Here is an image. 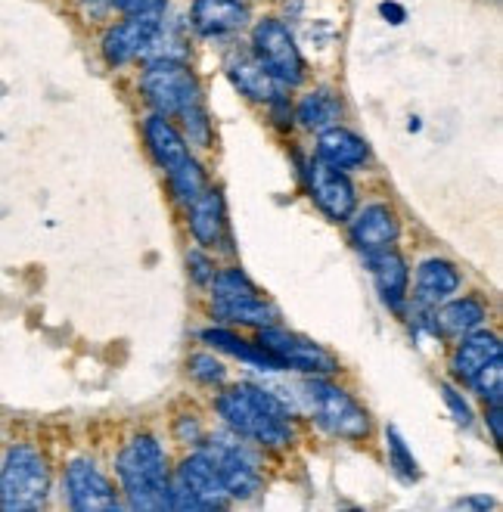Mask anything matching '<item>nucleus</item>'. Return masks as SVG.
I'll list each match as a JSON object with an SVG mask.
<instances>
[{
  "instance_id": "obj_30",
  "label": "nucleus",
  "mask_w": 503,
  "mask_h": 512,
  "mask_svg": "<svg viewBox=\"0 0 503 512\" xmlns=\"http://www.w3.org/2000/svg\"><path fill=\"white\" fill-rule=\"evenodd\" d=\"M187 267H190V274H193V280L199 283V286H212V280H215V261L205 255V252H190L187 255Z\"/></svg>"
},
{
  "instance_id": "obj_5",
  "label": "nucleus",
  "mask_w": 503,
  "mask_h": 512,
  "mask_svg": "<svg viewBox=\"0 0 503 512\" xmlns=\"http://www.w3.org/2000/svg\"><path fill=\"white\" fill-rule=\"evenodd\" d=\"M302 395L308 401V410L314 413L317 423L336 438L361 441L370 435V416L367 410L354 401L345 388L327 382L323 376H311L302 385Z\"/></svg>"
},
{
  "instance_id": "obj_16",
  "label": "nucleus",
  "mask_w": 503,
  "mask_h": 512,
  "mask_svg": "<svg viewBox=\"0 0 503 512\" xmlns=\"http://www.w3.org/2000/svg\"><path fill=\"white\" fill-rule=\"evenodd\" d=\"M317 159L339 168V171H351V168L367 165L370 149L354 131L333 125V128H323L317 137Z\"/></svg>"
},
{
  "instance_id": "obj_19",
  "label": "nucleus",
  "mask_w": 503,
  "mask_h": 512,
  "mask_svg": "<svg viewBox=\"0 0 503 512\" xmlns=\"http://www.w3.org/2000/svg\"><path fill=\"white\" fill-rule=\"evenodd\" d=\"M143 134H146V143H150V153L156 156V162L168 171H174L177 165H184L190 159V146H187V137L177 131L165 115L153 112L146 118L143 125Z\"/></svg>"
},
{
  "instance_id": "obj_2",
  "label": "nucleus",
  "mask_w": 503,
  "mask_h": 512,
  "mask_svg": "<svg viewBox=\"0 0 503 512\" xmlns=\"http://www.w3.org/2000/svg\"><path fill=\"white\" fill-rule=\"evenodd\" d=\"M118 478H122V491L128 497L131 509H168V457L165 447L153 435H137L125 444L118 454Z\"/></svg>"
},
{
  "instance_id": "obj_4",
  "label": "nucleus",
  "mask_w": 503,
  "mask_h": 512,
  "mask_svg": "<svg viewBox=\"0 0 503 512\" xmlns=\"http://www.w3.org/2000/svg\"><path fill=\"white\" fill-rule=\"evenodd\" d=\"M140 90L146 103L165 118H181L202 106L199 81L184 59H153L140 75Z\"/></svg>"
},
{
  "instance_id": "obj_17",
  "label": "nucleus",
  "mask_w": 503,
  "mask_h": 512,
  "mask_svg": "<svg viewBox=\"0 0 503 512\" xmlns=\"http://www.w3.org/2000/svg\"><path fill=\"white\" fill-rule=\"evenodd\" d=\"M364 258H367V267H370V274L376 280L379 295L386 298V305L401 311L404 298H407V280H410L404 258L395 252V246L379 249V252H367Z\"/></svg>"
},
{
  "instance_id": "obj_36",
  "label": "nucleus",
  "mask_w": 503,
  "mask_h": 512,
  "mask_svg": "<svg viewBox=\"0 0 503 512\" xmlns=\"http://www.w3.org/2000/svg\"><path fill=\"white\" fill-rule=\"evenodd\" d=\"M84 4H91V7H106V4H112V0H84Z\"/></svg>"
},
{
  "instance_id": "obj_10",
  "label": "nucleus",
  "mask_w": 503,
  "mask_h": 512,
  "mask_svg": "<svg viewBox=\"0 0 503 512\" xmlns=\"http://www.w3.org/2000/svg\"><path fill=\"white\" fill-rule=\"evenodd\" d=\"M162 16H165V7L159 10H146V13H128L125 22L112 25L106 38H103V56L106 63L112 66H125L131 59L143 56L146 47L153 44L159 25H162Z\"/></svg>"
},
{
  "instance_id": "obj_13",
  "label": "nucleus",
  "mask_w": 503,
  "mask_h": 512,
  "mask_svg": "<svg viewBox=\"0 0 503 512\" xmlns=\"http://www.w3.org/2000/svg\"><path fill=\"white\" fill-rule=\"evenodd\" d=\"M249 19L243 0H193L190 22L202 38H224L240 32Z\"/></svg>"
},
{
  "instance_id": "obj_27",
  "label": "nucleus",
  "mask_w": 503,
  "mask_h": 512,
  "mask_svg": "<svg viewBox=\"0 0 503 512\" xmlns=\"http://www.w3.org/2000/svg\"><path fill=\"white\" fill-rule=\"evenodd\" d=\"M469 382H472V388L479 391V398L485 404L500 407V398H503V364H500V357L488 360V364L476 376H472Z\"/></svg>"
},
{
  "instance_id": "obj_32",
  "label": "nucleus",
  "mask_w": 503,
  "mask_h": 512,
  "mask_svg": "<svg viewBox=\"0 0 503 512\" xmlns=\"http://www.w3.org/2000/svg\"><path fill=\"white\" fill-rule=\"evenodd\" d=\"M112 4L122 10V13H146V10L165 7V0H112Z\"/></svg>"
},
{
  "instance_id": "obj_9",
  "label": "nucleus",
  "mask_w": 503,
  "mask_h": 512,
  "mask_svg": "<svg viewBox=\"0 0 503 512\" xmlns=\"http://www.w3.org/2000/svg\"><path fill=\"white\" fill-rule=\"evenodd\" d=\"M258 345L271 357H277L283 370H302L308 376H330L339 370V360L327 348H320L317 342L286 333V329H277V326H261Z\"/></svg>"
},
{
  "instance_id": "obj_25",
  "label": "nucleus",
  "mask_w": 503,
  "mask_h": 512,
  "mask_svg": "<svg viewBox=\"0 0 503 512\" xmlns=\"http://www.w3.org/2000/svg\"><path fill=\"white\" fill-rule=\"evenodd\" d=\"M339 115H342V103L327 87L311 90V94L299 103V109H295V118H299L302 128H308V131L333 128L339 122Z\"/></svg>"
},
{
  "instance_id": "obj_11",
  "label": "nucleus",
  "mask_w": 503,
  "mask_h": 512,
  "mask_svg": "<svg viewBox=\"0 0 503 512\" xmlns=\"http://www.w3.org/2000/svg\"><path fill=\"white\" fill-rule=\"evenodd\" d=\"M308 193L330 221H348L358 208V193H354L348 174L320 159L308 168Z\"/></svg>"
},
{
  "instance_id": "obj_29",
  "label": "nucleus",
  "mask_w": 503,
  "mask_h": 512,
  "mask_svg": "<svg viewBox=\"0 0 503 512\" xmlns=\"http://www.w3.org/2000/svg\"><path fill=\"white\" fill-rule=\"evenodd\" d=\"M187 370H190V376H193L196 382H202V385H221L224 376H227L224 364H221V360H215L212 354H193V357L187 360Z\"/></svg>"
},
{
  "instance_id": "obj_24",
  "label": "nucleus",
  "mask_w": 503,
  "mask_h": 512,
  "mask_svg": "<svg viewBox=\"0 0 503 512\" xmlns=\"http://www.w3.org/2000/svg\"><path fill=\"white\" fill-rule=\"evenodd\" d=\"M202 342H209V345L218 348V351H227V354H233V357H240L243 364H249V367H255V370H268V373L283 370V367H280V360L271 357L258 342H246V339H240V336L227 333V329H205V333H202Z\"/></svg>"
},
{
  "instance_id": "obj_1",
  "label": "nucleus",
  "mask_w": 503,
  "mask_h": 512,
  "mask_svg": "<svg viewBox=\"0 0 503 512\" xmlns=\"http://www.w3.org/2000/svg\"><path fill=\"white\" fill-rule=\"evenodd\" d=\"M215 407L236 435L268 447H283L292 441L289 407L277 395H271V391L255 385H233L221 391Z\"/></svg>"
},
{
  "instance_id": "obj_23",
  "label": "nucleus",
  "mask_w": 503,
  "mask_h": 512,
  "mask_svg": "<svg viewBox=\"0 0 503 512\" xmlns=\"http://www.w3.org/2000/svg\"><path fill=\"white\" fill-rule=\"evenodd\" d=\"M494 357H500V339L494 333H469L454 354V376L469 382Z\"/></svg>"
},
{
  "instance_id": "obj_8",
  "label": "nucleus",
  "mask_w": 503,
  "mask_h": 512,
  "mask_svg": "<svg viewBox=\"0 0 503 512\" xmlns=\"http://www.w3.org/2000/svg\"><path fill=\"white\" fill-rule=\"evenodd\" d=\"M230 494L224 491L218 472L202 457V450L177 466V478L168 491V509H224Z\"/></svg>"
},
{
  "instance_id": "obj_12",
  "label": "nucleus",
  "mask_w": 503,
  "mask_h": 512,
  "mask_svg": "<svg viewBox=\"0 0 503 512\" xmlns=\"http://www.w3.org/2000/svg\"><path fill=\"white\" fill-rule=\"evenodd\" d=\"M66 494H69V506L78 512L122 509V500H118V491L112 488V481L91 460H75L66 469Z\"/></svg>"
},
{
  "instance_id": "obj_7",
  "label": "nucleus",
  "mask_w": 503,
  "mask_h": 512,
  "mask_svg": "<svg viewBox=\"0 0 503 512\" xmlns=\"http://www.w3.org/2000/svg\"><path fill=\"white\" fill-rule=\"evenodd\" d=\"M202 457L209 460L212 469L218 472L230 500H249V497H255L261 491L258 460L240 444V438L215 435V438H209L202 444Z\"/></svg>"
},
{
  "instance_id": "obj_22",
  "label": "nucleus",
  "mask_w": 503,
  "mask_h": 512,
  "mask_svg": "<svg viewBox=\"0 0 503 512\" xmlns=\"http://www.w3.org/2000/svg\"><path fill=\"white\" fill-rule=\"evenodd\" d=\"M212 308L221 320L246 323V326H271L277 320V308L268 305L258 292L236 295V298H212Z\"/></svg>"
},
{
  "instance_id": "obj_28",
  "label": "nucleus",
  "mask_w": 503,
  "mask_h": 512,
  "mask_svg": "<svg viewBox=\"0 0 503 512\" xmlns=\"http://www.w3.org/2000/svg\"><path fill=\"white\" fill-rule=\"evenodd\" d=\"M386 441H389V466H392L401 478H407V481L417 478V475H420L417 460H413V454L407 450V444H404V438H401V432H398L395 426L386 429Z\"/></svg>"
},
{
  "instance_id": "obj_26",
  "label": "nucleus",
  "mask_w": 503,
  "mask_h": 512,
  "mask_svg": "<svg viewBox=\"0 0 503 512\" xmlns=\"http://www.w3.org/2000/svg\"><path fill=\"white\" fill-rule=\"evenodd\" d=\"M168 184H171V193L177 202H184L187 208L205 193V187H209V180H205V171L202 165L190 156L184 165H177L174 171H168Z\"/></svg>"
},
{
  "instance_id": "obj_35",
  "label": "nucleus",
  "mask_w": 503,
  "mask_h": 512,
  "mask_svg": "<svg viewBox=\"0 0 503 512\" xmlns=\"http://www.w3.org/2000/svg\"><path fill=\"white\" fill-rule=\"evenodd\" d=\"M494 500L491 497H469V500H460L457 509H491Z\"/></svg>"
},
{
  "instance_id": "obj_21",
  "label": "nucleus",
  "mask_w": 503,
  "mask_h": 512,
  "mask_svg": "<svg viewBox=\"0 0 503 512\" xmlns=\"http://www.w3.org/2000/svg\"><path fill=\"white\" fill-rule=\"evenodd\" d=\"M485 317L488 311L479 298H454L445 308H438L432 323H435V333H441L445 339H463L469 333H476L485 323Z\"/></svg>"
},
{
  "instance_id": "obj_14",
  "label": "nucleus",
  "mask_w": 503,
  "mask_h": 512,
  "mask_svg": "<svg viewBox=\"0 0 503 512\" xmlns=\"http://www.w3.org/2000/svg\"><path fill=\"white\" fill-rule=\"evenodd\" d=\"M398 218L386 202H373L367 205L364 212L354 218L351 224V243L358 246L364 255L367 252H379V249H389L395 246L398 239Z\"/></svg>"
},
{
  "instance_id": "obj_20",
  "label": "nucleus",
  "mask_w": 503,
  "mask_h": 512,
  "mask_svg": "<svg viewBox=\"0 0 503 512\" xmlns=\"http://www.w3.org/2000/svg\"><path fill=\"white\" fill-rule=\"evenodd\" d=\"M227 75L230 81L243 90L246 97L252 100H261V103H280V90H277V81L268 75V69H264L255 53H233L227 59Z\"/></svg>"
},
{
  "instance_id": "obj_15",
  "label": "nucleus",
  "mask_w": 503,
  "mask_h": 512,
  "mask_svg": "<svg viewBox=\"0 0 503 512\" xmlns=\"http://www.w3.org/2000/svg\"><path fill=\"white\" fill-rule=\"evenodd\" d=\"M190 233L202 249H215L227 243V212L224 196L218 190H209L190 205Z\"/></svg>"
},
{
  "instance_id": "obj_33",
  "label": "nucleus",
  "mask_w": 503,
  "mask_h": 512,
  "mask_svg": "<svg viewBox=\"0 0 503 512\" xmlns=\"http://www.w3.org/2000/svg\"><path fill=\"white\" fill-rule=\"evenodd\" d=\"M379 13L386 16L392 25H401V22H404V16H407V13H404V7H398V4H382V7H379Z\"/></svg>"
},
{
  "instance_id": "obj_34",
  "label": "nucleus",
  "mask_w": 503,
  "mask_h": 512,
  "mask_svg": "<svg viewBox=\"0 0 503 512\" xmlns=\"http://www.w3.org/2000/svg\"><path fill=\"white\" fill-rule=\"evenodd\" d=\"M488 426H491V438L500 444V438H503V432H500V407H494V404H488Z\"/></svg>"
},
{
  "instance_id": "obj_18",
  "label": "nucleus",
  "mask_w": 503,
  "mask_h": 512,
  "mask_svg": "<svg viewBox=\"0 0 503 512\" xmlns=\"http://www.w3.org/2000/svg\"><path fill=\"white\" fill-rule=\"evenodd\" d=\"M457 289H460L457 267L445 258H429L417 270V289H413V298H417V305H423V308H438L441 301L454 298Z\"/></svg>"
},
{
  "instance_id": "obj_3",
  "label": "nucleus",
  "mask_w": 503,
  "mask_h": 512,
  "mask_svg": "<svg viewBox=\"0 0 503 512\" xmlns=\"http://www.w3.org/2000/svg\"><path fill=\"white\" fill-rule=\"evenodd\" d=\"M50 494V469L35 447H13L0 466V509L32 512L41 509Z\"/></svg>"
},
{
  "instance_id": "obj_6",
  "label": "nucleus",
  "mask_w": 503,
  "mask_h": 512,
  "mask_svg": "<svg viewBox=\"0 0 503 512\" xmlns=\"http://www.w3.org/2000/svg\"><path fill=\"white\" fill-rule=\"evenodd\" d=\"M252 53L258 63L268 69V75L277 84L286 87H299L305 78V59L295 47V38L280 19H261L252 28Z\"/></svg>"
},
{
  "instance_id": "obj_31",
  "label": "nucleus",
  "mask_w": 503,
  "mask_h": 512,
  "mask_svg": "<svg viewBox=\"0 0 503 512\" xmlns=\"http://www.w3.org/2000/svg\"><path fill=\"white\" fill-rule=\"evenodd\" d=\"M441 395H445V401H448V407L454 410V419H457V423L460 426H469L472 423V410H469V404L457 395V391L445 382V385H441Z\"/></svg>"
}]
</instances>
